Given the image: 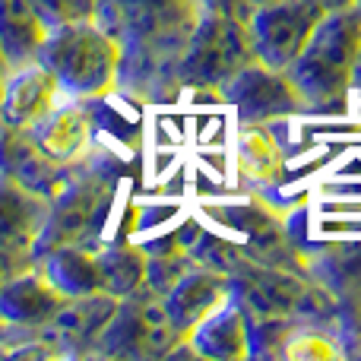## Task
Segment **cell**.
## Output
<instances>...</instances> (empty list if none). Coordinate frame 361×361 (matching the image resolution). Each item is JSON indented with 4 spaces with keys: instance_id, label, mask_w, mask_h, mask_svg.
<instances>
[{
    "instance_id": "6da1fadb",
    "label": "cell",
    "mask_w": 361,
    "mask_h": 361,
    "mask_svg": "<svg viewBox=\"0 0 361 361\" xmlns=\"http://www.w3.org/2000/svg\"><path fill=\"white\" fill-rule=\"evenodd\" d=\"M200 13L197 0H99L95 23L121 54V95L146 105L178 99V67Z\"/></svg>"
},
{
    "instance_id": "7a4b0ae2",
    "label": "cell",
    "mask_w": 361,
    "mask_h": 361,
    "mask_svg": "<svg viewBox=\"0 0 361 361\" xmlns=\"http://www.w3.org/2000/svg\"><path fill=\"white\" fill-rule=\"evenodd\" d=\"M361 54V16L355 6L333 10L314 25L311 38L286 67L305 99L307 114H339L352 99V70Z\"/></svg>"
},
{
    "instance_id": "3957f363",
    "label": "cell",
    "mask_w": 361,
    "mask_h": 361,
    "mask_svg": "<svg viewBox=\"0 0 361 361\" xmlns=\"http://www.w3.org/2000/svg\"><path fill=\"white\" fill-rule=\"evenodd\" d=\"M35 61L54 73L70 99L102 102L121 92V54L114 38L92 19L51 25Z\"/></svg>"
},
{
    "instance_id": "277c9868",
    "label": "cell",
    "mask_w": 361,
    "mask_h": 361,
    "mask_svg": "<svg viewBox=\"0 0 361 361\" xmlns=\"http://www.w3.org/2000/svg\"><path fill=\"white\" fill-rule=\"evenodd\" d=\"M38 269L48 276V282L73 295H124L146 286V247L127 241H86L57 247L35 257Z\"/></svg>"
},
{
    "instance_id": "5b68a950",
    "label": "cell",
    "mask_w": 361,
    "mask_h": 361,
    "mask_svg": "<svg viewBox=\"0 0 361 361\" xmlns=\"http://www.w3.org/2000/svg\"><path fill=\"white\" fill-rule=\"evenodd\" d=\"M118 197V178L108 159H89L48 206V219L38 235L35 257L70 244L99 241Z\"/></svg>"
},
{
    "instance_id": "8992f818",
    "label": "cell",
    "mask_w": 361,
    "mask_h": 361,
    "mask_svg": "<svg viewBox=\"0 0 361 361\" xmlns=\"http://www.w3.org/2000/svg\"><path fill=\"white\" fill-rule=\"evenodd\" d=\"M178 355H190V345L175 330L162 295L152 292L149 286H140L137 292L118 298V311L92 349V358L127 361H159Z\"/></svg>"
},
{
    "instance_id": "52a82bcc",
    "label": "cell",
    "mask_w": 361,
    "mask_h": 361,
    "mask_svg": "<svg viewBox=\"0 0 361 361\" xmlns=\"http://www.w3.org/2000/svg\"><path fill=\"white\" fill-rule=\"evenodd\" d=\"M250 61H254V51H250L247 23L219 16V13H200L197 29L178 67L180 92L190 89V92H209L219 99L231 76Z\"/></svg>"
},
{
    "instance_id": "ba28073f",
    "label": "cell",
    "mask_w": 361,
    "mask_h": 361,
    "mask_svg": "<svg viewBox=\"0 0 361 361\" xmlns=\"http://www.w3.org/2000/svg\"><path fill=\"white\" fill-rule=\"evenodd\" d=\"M324 16V6H317L314 0H276V4L254 6L247 16L254 61L273 70H286Z\"/></svg>"
},
{
    "instance_id": "9c48e42d",
    "label": "cell",
    "mask_w": 361,
    "mask_h": 361,
    "mask_svg": "<svg viewBox=\"0 0 361 361\" xmlns=\"http://www.w3.org/2000/svg\"><path fill=\"white\" fill-rule=\"evenodd\" d=\"M219 99L235 108L241 124H276L307 114L305 99L298 95L295 82L286 70H273L260 61H250L228 80Z\"/></svg>"
},
{
    "instance_id": "30bf717a",
    "label": "cell",
    "mask_w": 361,
    "mask_h": 361,
    "mask_svg": "<svg viewBox=\"0 0 361 361\" xmlns=\"http://www.w3.org/2000/svg\"><path fill=\"white\" fill-rule=\"evenodd\" d=\"M95 111L86 99H63L51 114H44L29 137L48 152L54 162L80 169L95 156Z\"/></svg>"
},
{
    "instance_id": "8fae6325",
    "label": "cell",
    "mask_w": 361,
    "mask_h": 361,
    "mask_svg": "<svg viewBox=\"0 0 361 361\" xmlns=\"http://www.w3.org/2000/svg\"><path fill=\"white\" fill-rule=\"evenodd\" d=\"M80 169L54 162L29 137V130H19V127H10L6 121H0V175L19 180L23 187L42 193L44 200H54L70 180L80 175Z\"/></svg>"
},
{
    "instance_id": "7c38bea8",
    "label": "cell",
    "mask_w": 361,
    "mask_h": 361,
    "mask_svg": "<svg viewBox=\"0 0 361 361\" xmlns=\"http://www.w3.org/2000/svg\"><path fill=\"white\" fill-rule=\"evenodd\" d=\"M114 311H118L114 295H73L57 307L42 336H48L54 349L67 358H92L95 343L105 333Z\"/></svg>"
},
{
    "instance_id": "4fadbf2b",
    "label": "cell",
    "mask_w": 361,
    "mask_h": 361,
    "mask_svg": "<svg viewBox=\"0 0 361 361\" xmlns=\"http://www.w3.org/2000/svg\"><path fill=\"white\" fill-rule=\"evenodd\" d=\"M63 99H70L42 61L10 67L0 92V121L19 130H32L44 114H51Z\"/></svg>"
},
{
    "instance_id": "5bb4252c",
    "label": "cell",
    "mask_w": 361,
    "mask_h": 361,
    "mask_svg": "<svg viewBox=\"0 0 361 361\" xmlns=\"http://www.w3.org/2000/svg\"><path fill=\"white\" fill-rule=\"evenodd\" d=\"M231 298H235L231 276L212 267H193L162 295L165 311H169L171 324L184 339L193 333V326L203 324L212 311L228 305Z\"/></svg>"
},
{
    "instance_id": "9a60e30c",
    "label": "cell",
    "mask_w": 361,
    "mask_h": 361,
    "mask_svg": "<svg viewBox=\"0 0 361 361\" xmlns=\"http://www.w3.org/2000/svg\"><path fill=\"white\" fill-rule=\"evenodd\" d=\"M51 200L0 175V254L35 260V244L44 228Z\"/></svg>"
},
{
    "instance_id": "2e32d148",
    "label": "cell",
    "mask_w": 361,
    "mask_h": 361,
    "mask_svg": "<svg viewBox=\"0 0 361 361\" xmlns=\"http://www.w3.org/2000/svg\"><path fill=\"white\" fill-rule=\"evenodd\" d=\"M63 301L67 295L51 286L48 276L38 269V263H29L0 288V320L16 330L38 333L48 326V320L54 317Z\"/></svg>"
},
{
    "instance_id": "e0dca14e",
    "label": "cell",
    "mask_w": 361,
    "mask_h": 361,
    "mask_svg": "<svg viewBox=\"0 0 361 361\" xmlns=\"http://www.w3.org/2000/svg\"><path fill=\"white\" fill-rule=\"evenodd\" d=\"M190 345L193 358L212 361H241L250 358V320L241 301L231 298L219 311H212L203 324L193 326V333L184 339Z\"/></svg>"
},
{
    "instance_id": "ac0fdd59",
    "label": "cell",
    "mask_w": 361,
    "mask_h": 361,
    "mask_svg": "<svg viewBox=\"0 0 361 361\" xmlns=\"http://www.w3.org/2000/svg\"><path fill=\"white\" fill-rule=\"evenodd\" d=\"M235 165L250 187H276L286 175V149L273 124H241L235 140Z\"/></svg>"
},
{
    "instance_id": "d6986e66",
    "label": "cell",
    "mask_w": 361,
    "mask_h": 361,
    "mask_svg": "<svg viewBox=\"0 0 361 361\" xmlns=\"http://www.w3.org/2000/svg\"><path fill=\"white\" fill-rule=\"evenodd\" d=\"M48 32L51 25L35 0H0V51L10 67L35 61Z\"/></svg>"
},
{
    "instance_id": "ffe728a7",
    "label": "cell",
    "mask_w": 361,
    "mask_h": 361,
    "mask_svg": "<svg viewBox=\"0 0 361 361\" xmlns=\"http://www.w3.org/2000/svg\"><path fill=\"white\" fill-rule=\"evenodd\" d=\"M345 355L343 336L330 324H311V320H295L282 339L276 358L292 361H320V358H339Z\"/></svg>"
},
{
    "instance_id": "44dd1931",
    "label": "cell",
    "mask_w": 361,
    "mask_h": 361,
    "mask_svg": "<svg viewBox=\"0 0 361 361\" xmlns=\"http://www.w3.org/2000/svg\"><path fill=\"white\" fill-rule=\"evenodd\" d=\"M193 267H200V263L193 260V254L184 247V241L178 235H171L169 241L146 244V286L152 292L165 295Z\"/></svg>"
},
{
    "instance_id": "7402d4cb",
    "label": "cell",
    "mask_w": 361,
    "mask_h": 361,
    "mask_svg": "<svg viewBox=\"0 0 361 361\" xmlns=\"http://www.w3.org/2000/svg\"><path fill=\"white\" fill-rule=\"evenodd\" d=\"M42 16L48 19V25L61 23H76V19H92L99 0H35Z\"/></svg>"
},
{
    "instance_id": "603a6c76",
    "label": "cell",
    "mask_w": 361,
    "mask_h": 361,
    "mask_svg": "<svg viewBox=\"0 0 361 361\" xmlns=\"http://www.w3.org/2000/svg\"><path fill=\"white\" fill-rule=\"evenodd\" d=\"M200 10L203 13H219V16H231V19H241V23H247L250 16V0H197Z\"/></svg>"
},
{
    "instance_id": "cb8c5ba5",
    "label": "cell",
    "mask_w": 361,
    "mask_h": 361,
    "mask_svg": "<svg viewBox=\"0 0 361 361\" xmlns=\"http://www.w3.org/2000/svg\"><path fill=\"white\" fill-rule=\"evenodd\" d=\"M29 263L35 260H19V257H10V254H0V288H4V282L10 279V276H16L23 267H29Z\"/></svg>"
},
{
    "instance_id": "d4e9b609",
    "label": "cell",
    "mask_w": 361,
    "mask_h": 361,
    "mask_svg": "<svg viewBox=\"0 0 361 361\" xmlns=\"http://www.w3.org/2000/svg\"><path fill=\"white\" fill-rule=\"evenodd\" d=\"M317 6H324V13H333V10H349V6H355L358 0H314Z\"/></svg>"
},
{
    "instance_id": "484cf974",
    "label": "cell",
    "mask_w": 361,
    "mask_h": 361,
    "mask_svg": "<svg viewBox=\"0 0 361 361\" xmlns=\"http://www.w3.org/2000/svg\"><path fill=\"white\" fill-rule=\"evenodd\" d=\"M352 95L361 102V54H358V61H355V70H352Z\"/></svg>"
},
{
    "instance_id": "4316f807",
    "label": "cell",
    "mask_w": 361,
    "mask_h": 361,
    "mask_svg": "<svg viewBox=\"0 0 361 361\" xmlns=\"http://www.w3.org/2000/svg\"><path fill=\"white\" fill-rule=\"evenodd\" d=\"M6 73H10V63H6L4 51H0V92H4V80H6Z\"/></svg>"
},
{
    "instance_id": "83f0119b",
    "label": "cell",
    "mask_w": 361,
    "mask_h": 361,
    "mask_svg": "<svg viewBox=\"0 0 361 361\" xmlns=\"http://www.w3.org/2000/svg\"><path fill=\"white\" fill-rule=\"evenodd\" d=\"M263 4H276V0H250V6H263Z\"/></svg>"
},
{
    "instance_id": "f1b7e54d",
    "label": "cell",
    "mask_w": 361,
    "mask_h": 361,
    "mask_svg": "<svg viewBox=\"0 0 361 361\" xmlns=\"http://www.w3.org/2000/svg\"><path fill=\"white\" fill-rule=\"evenodd\" d=\"M355 10H358V16H361V0H358V4H355Z\"/></svg>"
}]
</instances>
